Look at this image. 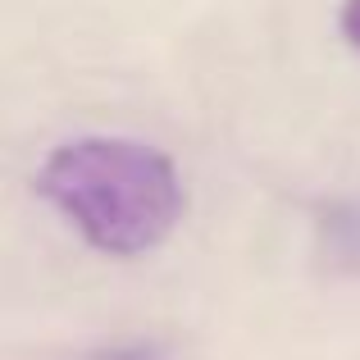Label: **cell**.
I'll use <instances>...</instances> for the list:
<instances>
[{"label": "cell", "mask_w": 360, "mask_h": 360, "mask_svg": "<svg viewBox=\"0 0 360 360\" xmlns=\"http://www.w3.org/2000/svg\"><path fill=\"white\" fill-rule=\"evenodd\" d=\"M37 192L82 242L115 260L155 251L187 205L174 160L132 137H78L55 146L37 169Z\"/></svg>", "instance_id": "obj_1"}, {"label": "cell", "mask_w": 360, "mask_h": 360, "mask_svg": "<svg viewBox=\"0 0 360 360\" xmlns=\"http://www.w3.org/2000/svg\"><path fill=\"white\" fill-rule=\"evenodd\" d=\"M319 242L338 269H360V205H328L319 219Z\"/></svg>", "instance_id": "obj_2"}, {"label": "cell", "mask_w": 360, "mask_h": 360, "mask_svg": "<svg viewBox=\"0 0 360 360\" xmlns=\"http://www.w3.org/2000/svg\"><path fill=\"white\" fill-rule=\"evenodd\" d=\"M91 360H169V347L165 342H119V347H105Z\"/></svg>", "instance_id": "obj_3"}, {"label": "cell", "mask_w": 360, "mask_h": 360, "mask_svg": "<svg viewBox=\"0 0 360 360\" xmlns=\"http://www.w3.org/2000/svg\"><path fill=\"white\" fill-rule=\"evenodd\" d=\"M338 27H342V37L360 51V0H347L342 14H338Z\"/></svg>", "instance_id": "obj_4"}]
</instances>
